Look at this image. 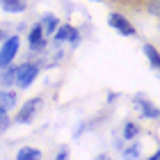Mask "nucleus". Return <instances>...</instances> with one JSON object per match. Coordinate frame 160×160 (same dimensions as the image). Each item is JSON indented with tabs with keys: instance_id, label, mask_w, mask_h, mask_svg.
<instances>
[{
	"instance_id": "obj_11",
	"label": "nucleus",
	"mask_w": 160,
	"mask_h": 160,
	"mask_svg": "<svg viewBox=\"0 0 160 160\" xmlns=\"http://www.w3.org/2000/svg\"><path fill=\"white\" fill-rule=\"evenodd\" d=\"M41 153H39V149H34V147H23L16 153V160H39Z\"/></svg>"
},
{
	"instance_id": "obj_15",
	"label": "nucleus",
	"mask_w": 160,
	"mask_h": 160,
	"mask_svg": "<svg viewBox=\"0 0 160 160\" xmlns=\"http://www.w3.org/2000/svg\"><path fill=\"white\" fill-rule=\"evenodd\" d=\"M137 156H140V147H137V144H133L130 149L123 151V158L126 160H137Z\"/></svg>"
},
{
	"instance_id": "obj_3",
	"label": "nucleus",
	"mask_w": 160,
	"mask_h": 160,
	"mask_svg": "<svg viewBox=\"0 0 160 160\" xmlns=\"http://www.w3.org/2000/svg\"><path fill=\"white\" fill-rule=\"evenodd\" d=\"M39 105H41V101H39V98L28 101V103L18 110V114H16V123H30L32 117H34V112L39 110Z\"/></svg>"
},
{
	"instance_id": "obj_4",
	"label": "nucleus",
	"mask_w": 160,
	"mask_h": 160,
	"mask_svg": "<svg viewBox=\"0 0 160 160\" xmlns=\"http://www.w3.org/2000/svg\"><path fill=\"white\" fill-rule=\"evenodd\" d=\"M110 25H112L117 32L126 34V37H135V28L130 25V21L123 18L121 14H110Z\"/></svg>"
},
{
	"instance_id": "obj_17",
	"label": "nucleus",
	"mask_w": 160,
	"mask_h": 160,
	"mask_svg": "<svg viewBox=\"0 0 160 160\" xmlns=\"http://www.w3.org/2000/svg\"><path fill=\"white\" fill-rule=\"evenodd\" d=\"M57 160H67V151H62V153L57 156Z\"/></svg>"
},
{
	"instance_id": "obj_10",
	"label": "nucleus",
	"mask_w": 160,
	"mask_h": 160,
	"mask_svg": "<svg viewBox=\"0 0 160 160\" xmlns=\"http://www.w3.org/2000/svg\"><path fill=\"white\" fill-rule=\"evenodd\" d=\"M16 105V94L14 92H0V112H7Z\"/></svg>"
},
{
	"instance_id": "obj_5",
	"label": "nucleus",
	"mask_w": 160,
	"mask_h": 160,
	"mask_svg": "<svg viewBox=\"0 0 160 160\" xmlns=\"http://www.w3.org/2000/svg\"><path fill=\"white\" fill-rule=\"evenodd\" d=\"M55 41H78V30L71 25H62L55 30Z\"/></svg>"
},
{
	"instance_id": "obj_20",
	"label": "nucleus",
	"mask_w": 160,
	"mask_h": 160,
	"mask_svg": "<svg viewBox=\"0 0 160 160\" xmlns=\"http://www.w3.org/2000/svg\"><path fill=\"white\" fill-rule=\"evenodd\" d=\"M0 39H2V30H0Z\"/></svg>"
},
{
	"instance_id": "obj_9",
	"label": "nucleus",
	"mask_w": 160,
	"mask_h": 160,
	"mask_svg": "<svg viewBox=\"0 0 160 160\" xmlns=\"http://www.w3.org/2000/svg\"><path fill=\"white\" fill-rule=\"evenodd\" d=\"M57 28H60V21H57V16H53V14H46V16L41 18V30H43V34H53Z\"/></svg>"
},
{
	"instance_id": "obj_1",
	"label": "nucleus",
	"mask_w": 160,
	"mask_h": 160,
	"mask_svg": "<svg viewBox=\"0 0 160 160\" xmlns=\"http://www.w3.org/2000/svg\"><path fill=\"white\" fill-rule=\"evenodd\" d=\"M18 37H9L5 43H2V48H0V69H7L9 67V62L16 57L18 53Z\"/></svg>"
},
{
	"instance_id": "obj_19",
	"label": "nucleus",
	"mask_w": 160,
	"mask_h": 160,
	"mask_svg": "<svg viewBox=\"0 0 160 160\" xmlns=\"http://www.w3.org/2000/svg\"><path fill=\"white\" fill-rule=\"evenodd\" d=\"M96 160H108V158H105V156H98V158H96Z\"/></svg>"
},
{
	"instance_id": "obj_14",
	"label": "nucleus",
	"mask_w": 160,
	"mask_h": 160,
	"mask_svg": "<svg viewBox=\"0 0 160 160\" xmlns=\"http://www.w3.org/2000/svg\"><path fill=\"white\" fill-rule=\"evenodd\" d=\"M137 133H140V128L135 126V123H126V126H123V137H126V140H135L137 137Z\"/></svg>"
},
{
	"instance_id": "obj_13",
	"label": "nucleus",
	"mask_w": 160,
	"mask_h": 160,
	"mask_svg": "<svg viewBox=\"0 0 160 160\" xmlns=\"http://www.w3.org/2000/svg\"><path fill=\"white\" fill-rule=\"evenodd\" d=\"M0 82H2V85H12V82H16V67L5 69V71H2V76H0Z\"/></svg>"
},
{
	"instance_id": "obj_2",
	"label": "nucleus",
	"mask_w": 160,
	"mask_h": 160,
	"mask_svg": "<svg viewBox=\"0 0 160 160\" xmlns=\"http://www.w3.org/2000/svg\"><path fill=\"white\" fill-rule=\"evenodd\" d=\"M37 67H34V64H23V67H18L16 69V82H18V87H30L32 85V80L37 78Z\"/></svg>"
},
{
	"instance_id": "obj_8",
	"label": "nucleus",
	"mask_w": 160,
	"mask_h": 160,
	"mask_svg": "<svg viewBox=\"0 0 160 160\" xmlns=\"http://www.w3.org/2000/svg\"><path fill=\"white\" fill-rule=\"evenodd\" d=\"M0 7L9 14H21V12H25L28 5H25V0H0Z\"/></svg>"
},
{
	"instance_id": "obj_12",
	"label": "nucleus",
	"mask_w": 160,
	"mask_h": 160,
	"mask_svg": "<svg viewBox=\"0 0 160 160\" xmlns=\"http://www.w3.org/2000/svg\"><path fill=\"white\" fill-rule=\"evenodd\" d=\"M144 53H147V57L151 60V67L158 69V64H160V57H158V50L153 46H149V43H144Z\"/></svg>"
},
{
	"instance_id": "obj_6",
	"label": "nucleus",
	"mask_w": 160,
	"mask_h": 160,
	"mask_svg": "<svg viewBox=\"0 0 160 160\" xmlns=\"http://www.w3.org/2000/svg\"><path fill=\"white\" fill-rule=\"evenodd\" d=\"M28 41H30V48L32 50H41L43 48V30L41 25H34V30H30V37H28Z\"/></svg>"
},
{
	"instance_id": "obj_16",
	"label": "nucleus",
	"mask_w": 160,
	"mask_h": 160,
	"mask_svg": "<svg viewBox=\"0 0 160 160\" xmlns=\"http://www.w3.org/2000/svg\"><path fill=\"white\" fill-rule=\"evenodd\" d=\"M7 126H9V119H7V114H5V112H0V133H5Z\"/></svg>"
},
{
	"instance_id": "obj_7",
	"label": "nucleus",
	"mask_w": 160,
	"mask_h": 160,
	"mask_svg": "<svg viewBox=\"0 0 160 160\" xmlns=\"http://www.w3.org/2000/svg\"><path fill=\"white\" fill-rule=\"evenodd\" d=\"M135 108L142 112V117H147V119H158V110H156V108L149 103V101L135 98Z\"/></svg>"
},
{
	"instance_id": "obj_18",
	"label": "nucleus",
	"mask_w": 160,
	"mask_h": 160,
	"mask_svg": "<svg viewBox=\"0 0 160 160\" xmlns=\"http://www.w3.org/2000/svg\"><path fill=\"white\" fill-rule=\"evenodd\" d=\"M149 160H160V153H153V156H151Z\"/></svg>"
}]
</instances>
